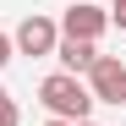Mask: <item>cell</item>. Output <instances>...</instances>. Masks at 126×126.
Masks as SVG:
<instances>
[{
    "instance_id": "cell-1",
    "label": "cell",
    "mask_w": 126,
    "mask_h": 126,
    "mask_svg": "<svg viewBox=\"0 0 126 126\" xmlns=\"http://www.w3.org/2000/svg\"><path fill=\"white\" fill-rule=\"evenodd\" d=\"M38 104L49 110V121H88L93 115V93L82 77H66V71H49L44 82H38Z\"/></svg>"
},
{
    "instance_id": "cell-9",
    "label": "cell",
    "mask_w": 126,
    "mask_h": 126,
    "mask_svg": "<svg viewBox=\"0 0 126 126\" xmlns=\"http://www.w3.org/2000/svg\"><path fill=\"white\" fill-rule=\"evenodd\" d=\"M44 126H71V121H44Z\"/></svg>"
},
{
    "instance_id": "cell-5",
    "label": "cell",
    "mask_w": 126,
    "mask_h": 126,
    "mask_svg": "<svg viewBox=\"0 0 126 126\" xmlns=\"http://www.w3.org/2000/svg\"><path fill=\"white\" fill-rule=\"evenodd\" d=\"M55 60L66 77H88V66L99 60V44H82V38H60L55 44Z\"/></svg>"
},
{
    "instance_id": "cell-6",
    "label": "cell",
    "mask_w": 126,
    "mask_h": 126,
    "mask_svg": "<svg viewBox=\"0 0 126 126\" xmlns=\"http://www.w3.org/2000/svg\"><path fill=\"white\" fill-rule=\"evenodd\" d=\"M0 126H16V99L0 88Z\"/></svg>"
},
{
    "instance_id": "cell-4",
    "label": "cell",
    "mask_w": 126,
    "mask_h": 126,
    "mask_svg": "<svg viewBox=\"0 0 126 126\" xmlns=\"http://www.w3.org/2000/svg\"><path fill=\"white\" fill-rule=\"evenodd\" d=\"M88 93H93V104H126V60L99 55L88 66Z\"/></svg>"
},
{
    "instance_id": "cell-10",
    "label": "cell",
    "mask_w": 126,
    "mask_h": 126,
    "mask_svg": "<svg viewBox=\"0 0 126 126\" xmlns=\"http://www.w3.org/2000/svg\"><path fill=\"white\" fill-rule=\"evenodd\" d=\"M77 126H99V121H77Z\"/></svg>"
},
{
    "instance_id": "cell-7",
    "label": "cell",
    "mask_w": 126,
    "mask_h": 126,
    "mask_svg": "<svg viewBox=\"0 0 126 126\" xmlns=\"http://www.w3.org/2000/svg\"><path fill=\"white\" fill-rule=\"evenodd\" d=\"M104 11H110V28H121V33H126V0H110Z\"/></svg>"
},
{
    "instance_id": "cell-8",
    "label": "cell",
    "mask_w": 126,
    "mask_h": 126,
    "mask_svg": "<svg viewBox=\"0 0 126 126\" xmlns=\"http://www.w3.org/2000/svg\"><path fill=\"white\" fill-rule=\"evenodd\" d=\"M11 60H16V49H11V33H0V71H6Z\"/></svg>"
},
{
    "instance_id": "cell-2",
    "label": "cell",
    "mask_w": 126,
    "mask_h": 126,
    "mask_svg": "<svg viewBox=\"0 0 126 126\" xmlns=\"http://www.w3.org/2000/svg\"><path fill=\"white\" fill-rule=\"evenodd\" d=\"M55 44H60V22L55 16H44V11H28L22 22H16V33H11V49L16 55H55Z\"/></svg>"
},
{
    "instance_id": "cell-3",
    "label": "cell",
    "mask_w": 126,
    "mask_h": 126,
    "mask_svg": "<svg viewBox=\"0 0 126 126\" xmlns=\"http://www.w3.org/2000/svg\"><path fill=\"white\" fill-rule=\"evenodd\" d=\"M104 33H110V11H104V6H93V0H77V6H66V16H60V38L99 44Z\"/></svg>"
}]
</instances>
